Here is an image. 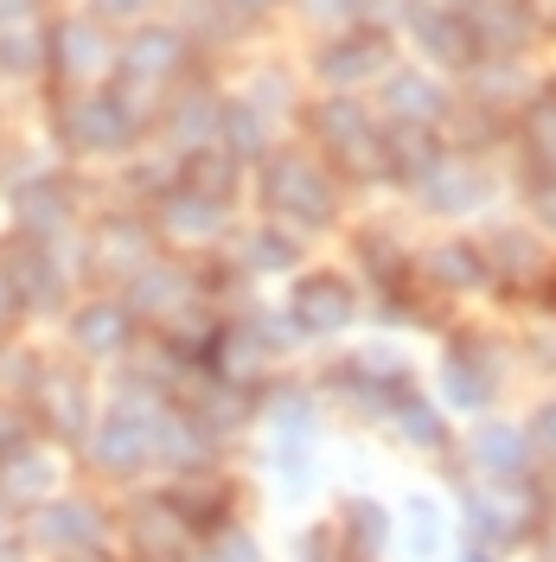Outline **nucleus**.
<instances>
[{"instance_id":"9","label":"nucleus","mask_w":556,"mask_h":562,"mask_svg":"<svg viewBox=\"0 0 556 562\" xmlns=\"http://www.w3.org/2000/svg\"><path fill=\"white\" fill-rule=\"evenodd\" d=\"M301 307H308V319H320V326H340L352 307V294L340 288V281H320V288H308L301 294Z\"/></svg>"},{"instance_id":"10","label":"nucleus","mask_w":556,"mask_h":562,"mask_svg":"<svg viewBox=\"0 0 556 562\" xmlns=\"http://www.w3.org/2000/svg\"><path fill=\"white\" fill-rule=\"evenodd\" d=\"M390 103H397V115H435V90L416 83V77H397L390 83Z\"/></svg>"},{"instance_id":"12","label":"nucleus","mask_w":556,"mask_h":562,"mask_svg":"<svg viewBox=\"0 0 556 562\" xmlns=\"http://www.w3.org/2000/svg\"><path fill=\"white\" fill-rule=\"evenodd\" d=\"M154 0H97V20H141Z\"/></svg>"},{"instance_id":"6","label":"nucleus","mask_w":556,"mask_h":562,"mask_svg":"<svg viewBox=\"0 0 556 562\" xmlns=\"http://www.w3.org/2000/svg\"><path fill=\"white\" fill-rule=\"evenodd\" d=\"M179 65V38L174 33H141L129 45V58H122V77L135 83V77H167Z\"/></svg>"},{"instance_id":"17","label":"nucleus","mask_w":556,"mask_h":562,"mask_svg":"<svg viewBox=\"0 0 556 562\" xmlns=\"http://www.w3.org/2000/svg\"><path fill=\"white\" fill-rule=\"evenodd\" d=\"M224 7H237V13H256V7H269V0H224Z\"/></svg>"},{"instance_id":"4","label":"nucleus","mask_w":556,"mask_h":562,"mask_svg":"<svg viewBox=\"0 0 556 562\" xmlns=\"http://www.w3.org/2000/svg\"><path fill=\"white\" fill-rule=\"evenodd\" d=\"M33 537L45 543V550H90V543L103 537V525H97L90 505L65 498V505H45V512L33 518Z\"/></svg>"},{"instance_id":"5","label":"nucleus","mask_w":556,"mask_h":562,"mask_svg":"<svg viewBox=\"0 0 556 562\" xmlns=\"http://www.w3.org/2000/svg\"><path fill=\"white\" fill-rule=\"evenodd\" d=\"M70 333H77V346L84 351H122V339H129V314H122V307H84V314L70 319Z\"/></svg>"},{"instance_id":"3","label":"nucleus","mask_w":556,"mask_h":562,"mask_svg":"<svg viewBox=\"0 0 556 562\" xmlns=\"http://www.w3.org/2000/svg\"><path fill=\"white\" fill-rule=\"evenodd\" d=\"M269 199H276L281 211H294V217H313V224L333 211V192L313 179L308 160H276V167H269Z\"/></svg>"},{"instance_id":"7","label":"nucleus","mask_w":556,"mask_h":562,"mask_svg":"<svg viewBox=\"0 0 556 562\" xmlns=\"http://www.w3.org/2000/svg\"><path fill=\"white\" fill-rule=\"evenodd\" d=\"M141 448H147V435H141L135 416H109V428L97 435V454H103L115 473H129V467L141 460Z\"/></svg>"},{"instance_id":"1","label":"nucleus","mask_w":556,"mask_h":562,"mask_svg":"<svg viewBox=\"0 0 556 562\" xmlns=\"http://www.w3.org/2000/svg\"><path fill=\"white\" fill-rule=\"evenodd\" d=\"M38 38H45V65L58 70L65 83H90L109 65V38L97 20H52Z\"/></svg>"},{"instance_id":"13","label":"nucleus","mask_w":556,"mask_h":562,"mask_svg":"<svg viewBox=\"0 0 556 562\" xmlns=\"http://www.w3.org/2000/svg\"><path fill=\"white\" fill-rule=\"evenodd\" d=\"M480 454H487L492 467H499V473H505V460L519 454V441H512V435H487V441H480Z\"/></svg>"},{"instance_id":"16","label":"nucleus","mask_w":556,"mask_h":562,"mask_svg":"<svg viewBox=\"0 0 556 562\" xmlns=\"http://www.w3.org/2000/svg\"><path fill=\"white\" fill-rule=\"evenodd\" d=\"M544 441L556 448V409H544Z\"/></svg>"},{"instance_id":"18","label":"nucleus","mask_w":556,"mask_h":562,"mask_svg":"<svg viewBox=\"0 0 556 562\" xmlns=\"http://www.w3.org/2000/svg\"><path fill=\"white\" fill-rule=\"evenodd\" d=\"M467 562H487V557H467Z\"/></svg>"},{"instance_id":"8","label":"nucleus","mask_w":556,"mask_h":562,"mask_svg":"<svg viewBox=\"0 0 556 562\" xmlns=\"http://www.w3.org/2000/svg\"><path fill=\"white\" fill-rule=\"evenodd\" d=\"M378 65H383V38H352V45H340V52L326 58V77H333V83H352L358 70L371 77Z\"/></svg>"},{"instance_id":"2","label":"nucleus","mask_w":556,"mask_h":562,"mask_svg":"<svg viewBox=\"0 0 556 562\" xmlns=\"http://www.w3.org/2000/svg\"><path fill=\"white\" fill-rule=\"evenodd\" d=\"M65 140L70 147H90V154L129 147L135 140V109L122 97H77V103H65Z\"/></svg>"},{"instance_id":"11","label":"nucleus","mask_w":556,"mask_h":562,"mask_svg":"<svg viewBox=\"0 0 556 562\" xmlns=\"http://www.w3.org/2000/svg\"><path fill=\"white\" fill-rule=\"evenodd\" d=\"M192 186H199V192H224V186H231V167H224L218 154H205V160L192 167Z\"/></svg>"},{"instance_id":"15","label":"nucleus","mask_w":556,"mask_h":562,"mask_svg":"<svg viewBox=\"0 0 556 562\" xmlns=\"http://www.w3.org/2000/svg\"><path fill=\"white\" fill-rule=\"evenodd\" d=\"M537 205H544V224H556V186L544 192V199H537Z\"/></svg>"},{"instance_id":"14","label":"nucleus","mask_w":556,"mask_h":562,"mask_svg":"<svg viewBox=\"0 0 556 562\" xmlns=\"http://www.w3.org/2000/svg\"><path fill=\"white\" fill-rule=\"evenodd\" d=\"M403 428H410V435H422V441H442V428H435V416H429V409H410V416H403Z\"/></svg>"}]
</instances>
